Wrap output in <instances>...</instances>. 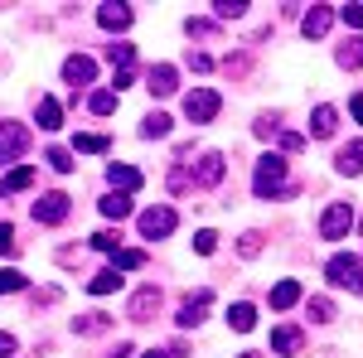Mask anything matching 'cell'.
Returning a JSON list of instances; mask_svg holds the SVG:
<instances>
[{"instance_id":"d590c367","label":"cell","mask_w":363,"mask_h":358,"mask_svg":"<svg viewBox=\"0 0 363 358\" xmlns=\"http://www.w3.org/2000/svg\"><path fill=\"white\" fill-rule=\"evenodd\" d=\"M194 252H199V257H213V252H218V233H213V228L194 233Z\"/></svg>"},{"instance_id":"603a6c76","label":"cell","mask_w":363,"mask_h":358,"mask_svg":"<svg viewBox=\"0 0 363 358\" xmlns=\"http://www.w3.org/2000/svg\"><path fill=\"white\" fill-rule=\"evenodd\" d=\"M73 330H78V334H107V330H112V315H102V310L78 315V320H73Z\"/></svg>"},{"instance_id":"ac0fdd59","label":"cell","mask_w":363,"mask_h":358,"mask_svg":"<svg viewBox=\"0 0 363 358\" xmlns=\"http://www.w3.org/2000/svg\"><path fill=\"white\" fill-rule=\"evenodd\" d=\"M107 179H112L116 194H136L140 189V169H131V165H107Z\"/></svg>"},{"instance_id":"836d02e7","label":"cell","mask_w":363,"mask_h":358,"mask_svg":"<svg viewBox=\"0 0 363 358\" xmlns=\"http://www.w3.org/2000/svg\"><path fill=\"white\" fill-rule=\"evenodd\" d=\"M213 15H218V20H242V15H247V0H218Z\"/></svg>"},{"instance_id":"f1b7e54d","label":"cell","mask_w":363,"mask_h":358,"mask_svg":"<svg viewBox=\"0 0 363 358\" xmlns=\"http://www.w3.org/2000/svg\"><path fill=\"white\" fill-rule=\"evenodd\" d=\"M107 63H112L116 73H126V68L136 63V49H131V44H112V49H107Z\"/></svg>"},{"instance_id":"3957f363","label":"cell","mask_w":363,"mask_h":358,"mask_svg":"<svg viewBox=\"0 0 363 358\" xmlns=\"http://www.w3.org/2000/svg\"><path fill=\"white\" fill-rule=\"evenodd\" d=\"M218 107H223V102H218V92H213V87H194V92L184 97V116H189L194 126L213 121V116H218Z\"/></svg>"},{"instance_id":"bcb514c9","label":"cell","mask_w":363,"mask_h":358,"mask_svg":"<svg viewBox=\"0 0 363 358\" xmlns=\"http://www.w3.org/2000/svg\"><path fill=\"white\" fill-rule=\"evenodd\" d=\"M189 68H194V73H208V68H213V58H208V54H189Z\"/></svg>"},{"instance_id":"60d3db41","label":"cell","mask_w":363,"mask_h":358,"mask_svg":"<svg viewBox=\"0 0 363 358\" xmlns=\"http://www.w3.org/2000/svg\"><path fill=\"white\" fill-rule=\"evenodd\" d=\"M20 252V242H15V228L10 223H0V257H15Z\"/></svg>"},{"instance_id":"5b68a950","label":"cell","mask_w":363,"mask_h":358,"mask_svg":"<svg viewBox=\"0 0 363 358\" xmlns=\"http://www.w3.org/2000/svg\"><path fill=\"white\" fill-rule=\"evenodd\" d=\"M174 208H165V203H155V208H145V213H140V237H150V242H155V237H169V233H174Z\"/></svg>"},{"instance_id":"7c38bea8","label":"cell","mask_w":363,"mask_h":358,"mask_svg":"<svg viewBox=\"0 0 363 358\" xmlns=\"http://www.w3.org/2000/svg\"><path fill=\"white\" fill-rule=\"evenodd\" d=\"M92 78H97V63H92L87 54H73L68 63H63V83H73V87H87Z\"/></svg>"},{"instance_id":"ab89813d","label":"cell","mask_w":363,"mask_h":358,"mask_svg":"<svg viewBox=\"0 0 363 358\" xmlns=\"http://www.w3.org/2000/svg\"><path fill=\"white\" fill-rule=\"evenodd\" d=\"M262 242H267V237L252 228V233H242V237H238V252H242V257H257V252H262Z\"/></svg>"},{"instance_id":"7a4b0ae2","label":"cell","mask_w":363,"mask_h":358,"mask_svg":"<svg viewBox=\"0 0 363 358\" xmlns=\"http://www.w3.org/2000/svg\"><path fill=\"white\" fill-rule=\"evenodd\" d=\"M325 276H330V286H344V291H354V296H363V262L359 257H330L325 262Z\"/></svg>"},{"instance_id":"484cf974","label":"cell","mask_w":363,"mask_h":358,"mask_svg":"<svg viewBox=\"0 0 363 358\" xmlns=\"http://www.w3.org/2000/svg\"><path fill=\"white\" fill-rule=\"evenodd\" d=\"M29 184H34V169H29V165H15L5 179H0V189H5V194H20V189H29Z\"/></svg>"},{"instance_id":"5bb4252c","label":"cell","mask_w":363,"mask_h":358,"mask_svg":"<svg viewBox=\"0 0 363 358\" xmlns=\"http://www.w3.org/2000/svg\"><path fill=\"white\" fill-rule=\"evenodd\" d=\"M208 301H213L208 291H199V296H189V301L179 305V315H174V325H179V330H194L199 320H203V310H208Z\"/></svg>"},{"instance_id":"4fadbf2b","label":"cell","mask_w":363,"mask_h":358,"mask_svg":"<svg viewBox=\"0 0 363 358\" xmlns=\"http://www.w3.org/2000/svg\"><path fill=\"white\" fill-rule=\"evenodd\" d=\"M155 310H160V286H145V291H136V296H131V310H126V315H131L136 325H145Z\"/></svg>"},{"instance_id":"e575fe53","label":"cell","mask_w":363,"mask_h":358,"mask_svg":"<svg viewBox=\"0 0 363 358\" xmlns=\"http://www.w3.org/2000/svg\"><path fill=\"white\" fill-rule=\"evenodd\" d=\"M20 291H25V276L15 272V267H5L0 272V296H20Z\"/></svg>"},{"instance_id":"cb8c5ba5","label":"cell","mask_w":363,"mask_h":358,"mask_svg":"<svg viewBox=\"0 0 363 358\" xmlns=\"http://www.w3.org/2000/svg\"><path fill=\"white\" fill-rule=\"evenodd\" d=\"M228 325H233V330H238V334L257 330V310H252L247 301H242V305H233V310H228Z\"/></svg>"},{"instance_id":"db71d44e","label":"cell","mask_w":363,"mask_h":358,"mask_svg":"<svg viewBox=\"0 0 363 358\" xmlns=\"http://www.w3.org/2000/svg\"><path fill=\"white\" fill-rule=\"evenodd\" d=\"M359 233H363V218H359Z\"/></svg>"},{"instance_id":"2e32d148","label":"cell","mask_w":363,"mask_h":358,"mask_svg":"<svg viewBox=\"0 0 363 358\" xmlns=\"http://www.w3.org/2000/svg\"><path fill=\"white\" fill-rule=\"evenodd\" d=\"M335 126H339V111L335 107H315V111H310V136H315V140H330V136H335Z\"/></svg>"},{"instance_id":"7402d4cb","label":"cell","mask_w":363,"mask_h":358,"mask_svg":"<svg viewBox=\"0 0 363 358\" xmlns=\"http://www.w3.org/2000/svg\"><path fill=\"white\" fill-rule=\"evenodd\" d=\"M169 126H174V121H169L165 111H150V116L140 121V136H145V140H165V136H169Z\"/></svg>"},{"instance_id":"30bf717a","label":"cell","mask_w":363,"mask_h":358,"mask_svg":"<svg viewBox=\"0 0 363 358\" xmlns=\"http://www.w3.org/2000/svg\"><path fill=\"white\" fill-rule=\"evenodd\" d=\"M330 25H335V5H310L306 20H301L306 39H325V34H330Z\"/></svg>"},{"instance_id":"c3c4849f","label":"cell","mask_w":363,"mask_h":358,"mask_svg":"<svg viewBox=\"0 0 363 358\" xmlns=\"http://www.w3.org/2000/svg\"><path fill=\"white\" fill-rule=\"evenodd\" d=\"M15 354V334H0V358H10Z\"/></svg>"},{"instance_id":"ba28073f","label":"cell","mask_w":363,"mask_h":358,"mask_svg":"<svg viewBox=\"0 0 363 358\" xmlns=\"http://www.w3.org/2000/svg\"><path fill=\"white\" fill-rule=\"evenodd\" d=\"M194 184L199 189H218V184H223V155H218V150H203V155H199Z\"/></svg>"},{"instance_id":"f907efd6","label":"cell","mask_w":363,"mask_h":358,"mask_svg":"<svg viewBox=\"0 0 363 358\" xmlns=\"http://www.w3.org/2000/svg\"><path fill=\"white\" fill-rule=\"evenodd\" d=\"M349 111H354V116H359V121H363V92H359V97H354V102H349Z\"/></svg>"},{"instance_id":"9c48e42d","label":"cell","mask_w":363,"mask_h":358,"mask_svg":"<svg viewBox=\"0 0 363 358\" xmlns=\"http://www.w3.org/2000/svg\"><path fill=\"white\" fill-rule=\"evenodd\" d=\"M272 349H277L281 358H296L306 349V330H301V325H277V330H272Z\"/></svg>"},{"instance_id":"d6a6232c","label":"cell","mask_w":363,"mask_h":358,"mask_svg":"<svg viewBox=\"0 0 363 358\" xmlns=\"http://www.w3.org/2000/svg\"><path fill=\"white\" fill-rule=\"evenodd\" d=\"M44 160H49V169H58V174H68V169H78V165H73V150H63V145H54V150H49Z\"/></svg>"},{"instance_id":"ee69618b","label":"cell","mask_w":363,"mask_h":358,"mask_svg":"<svg viewBox=\"0 0 363 358\" xmlns=\"http://www.w3.org/2000/svg\"><path fill=\"white\" fill-rule=\"evenodd\" d=\"M184 29H189L194 39H208V34H213V20H184Z\"/></svg>"},{"instance_id":"8992f818","label":"cell","mask_w":363,"mask_h":358,"mask_svg":"<svg viewBox=\"0 0 363 358\" xmlns=\"http://www.w3.org/2000/svg\"><path fill=\"white\" fill-rule=\"evenodd\" d=\"M349 228H354V208H349V203H330L325 218H320V237H325V242H339Z\"/></svg>"},{"instance_id":"44dd1931","label":"cell","mask_w":363,"mask_h":358,"mask_svg":"<svg viewBox=\"0 0 363 358\" xmlns=\"http://www.w3.org/2000/svg\"><path fill=\"white\" fill-rule=\"evenodd\" d=\"M301 301V281H277L272 286V310H291Z\"/></svg>"},{"instance_id":"74e56055","label":"cell","mask_w":363,"mask_h":358,"mask_svg":"<svg viewBox=\"0 0 363 358\" xmlns=\"http://www.w3.org/2000/svg\"><path fill=\"white\" fill-rule=\"evenodd\" d=\"M310 320H315V325H330V320H335V305L325 301V296H315V301H310Z\"/></svg>"},{"instance_id":"f5cc1de1","label":"cell","mask_w":363,"mask_h":358,"mask_svg":"<svg viewBox=\"0 0 363 358\" xmlns=\"http://www.w3.org/2000/svg\"><path fill=\"white\" fill-rule=\"evenodd\" d=\"M238 358H262V354H238Z\"/></svg>"},{"instance_id":"11a10c76","label":"cell","mask_w":363,"mask_h":358,"mask_svg":"<svg viewBox=\"0 0 363 358\" xmlns=\"http://www.w3.org/2000/svg\"><path fill=\"white\" fill-rule=\"evenodd\" d=\"M0 194H5V189H0Z\"/></svg>"},{"instance_id":"e0dca14e","label":"cell","mask_w":363,"mask_h":358,"mask_svg":"<svg viewBox=\"0 0 363 358\" xmlns=\"http://www.w3.org/2000/svg\"><path fill=\"white\" fill-rule=\"evenodd\" d=\"M97 25L112 29V34L131 29V5H102V10H97Z\"/></svg>"},{"instance_id":"1f68e13d","label":"cell","mask_w":363,"mask_h":358,"mask_svg":"<svg viewBox=\"0 0 363 358\" xmlns=\"http://www.w3.org/2000/svg\"><path fill=\"white\" fill-rule=\"evenodd\" d=\"M92 247L116 257V252H121V233H112V228H107V233H92Z\"/></svg>"},{"instance_id":"7bdbcfd3","label":"cell","mask_w":363,"mask_h":358,"mask_svg":"<svg viewBox=\"0 0 363 358\" xmlns=\"http://www.w3.org/2000/svg\"><path fill=\"white\" fill-rule=\"evenodd\" d=\"M339 20H344V25H354V29H363V5H344V10H339Z\"/></svg>"},{"instance_id":"d4e9b609","label":"cell","mask_w":363,"mask_h":358,"mask_svg":"<svg viewBox=\"0 0 363 358\" xmlns=\"http://www.w3.org/2000/svg\"><path fill=\"white\" fill-rule=\"evenodd\" d=\"M116 286H121V272H116V267H107V272H97L92 281H87V291H92V296H112Z\"/></svg>"},{"instance_id":"681fc988","label":"cell","mask_w":363,"mask_h":358,"mask_svg":"<svg viewBox=\"0 0 363 358\" xmlns=\"http://www.w3.org/2000/svg\"><path fill=\"white\" fill-rule=\"evenodd\" d=\"M131 354H136L131 344H116V349H112V354H107V358H131Z\"/></svg>"},{"instance_id":"f546056e","label":"cell","mask_w":363,"mask_h":358,"mask_svg":"<svg viewBox=\"0 0 363 358\" xmlns=\"http://www.w3.org/2000/svg\"><path fill=\"white\" fill-rule=\"evenodd\" d=\"M252 131H257V136H262V140L281 136V116H277V111H262V116H257V126H252Z\"/></svg>"},{"instance_id":"ffe728a7","label":"cell","mask_w":363,"mask_h":358,"mask_svg":"<svg viewBox=\"0 0 363 358\" xmlns=\"http://www.w3.org/2000/svg\"><path fill=\"white\" fill-rule=\"evenodd\" d=\"M34 116H39V131H58L63 126V107H58L54 97H39V111Z\"/></svg>"},{"instance_id":"d6986e66","label":"cell","mask_w":363,"mask_h":358,"mask_svg":"<svg viewBox=\"0 0 363 358\" xmlns=\"http://www.w3.org/2000/svg\"><path fill=\"white\" fill-rule=\"evenodd\" d=\"M97 208H102V218H131V194H102V203H97Z\"/></svg>"},{"instance_id":"277c9868","label":"cell","mask_w":363,"mask_h":358,"mask_svg":"<svg viewBox=\"0 0 363 358\" xmlns=\"http://www.w3.org/2000/svg\"><path fill=\"white\" fill-rule=\"evenodd\" d=\"M29 150V131L20 121H0V165H15Z\"/></svg>"},{"instance_id":"f6af8a7d","label":"cell","mask_w":363,"mask_h":358,"mask_svg":"<svg viewBox=\"0 0 363 358\" xmlns=\"http://www.w3.org/2000/svg\"><path fill=\"white\" fill-rule=\"evenodd\" d=\"M223 68L233 73V78H242V73H247V58H242V54H238V58L228 54V58H223Z\"/></svg>"},{"instance_id":"83f0119b","label":"cell","mask_w":363,"mask_h":358,"mask_svg":"<svg viewBox=\"0 0 363 358\" xmlns=\"http://www.w3.org/2000/svg\"><path fill=\"white\" fill-rule=\"evenodd\" d=\"M87 107H92V116H112V111H116V92H112V87L92 92V97H87Z\"/></svg>"},{"instance_id":"7dc6e473","label":"cell","mask_w":363,"mask_h":358,"mask_svg":"<svg viewBox=\"0 0 363 358\" xmlns=\"http://www.w3.org/2000/svg\"><path fill=\"white\" fill-rule=\"evenodd\" d=\"M29 301H34V305H54V301H58V291H54V286H49V291H34Z\"/></svg>"},{"instance_id":"8d00e7d4","label":"cell","mask_w":363,"mask_h":358,"mask_svg":"<svg viewBox=\"0 0 363 358\" xmlns=\"http://www.w3.org/2000/svg\"><path fill=\"white\" fill-rule=\"evenodd\" d=\"M73 150H83V155H102V150H107V136L87 131V136H78V145H73Z\"/></svg>"},{"instance_id":"b9f144b4","label":"cell","mask_w":363,"mask_h":358,"mask_svg":"<svg viewBox=\"0 0 363 358\" xmlns=\"http://www.w3.org/2000/svg\"><path fill=\"white\" fill-rule=\"evenodd\" d=\"M281 150H291V155H296V150H301V145H306V136H301V131H281Z\"/></svg>"},{"instance_id":"4dcf8cb0","label":"cell","mask_w":363,"mask_h":358,"mask_svg":"<svg viewBox=\"0 0 363 358\" xmlns=\"http://www.w3.org/2000/svg\"><path fill=\"white\" fill-rule=\"evenodd\" d=\"M140 267H145V252H136V247L116 252V272H140Z\"/></svg>"},{"instance_id":"816d5d0a","label":"cell","mask_w":363,"mask_h":358,"mask_svg":"<svg viewBox=\"0 0 363 358\" xmlns=\"http://www.w3.org/2000/svg\"><path fill=\"white\" fill-rule=\"evenodd\" d=\"M140 358H169V354H160V349H145V354H140Z\"/></svg>"},{"instance_id":"6da1fadb","label":"cell","mask_w":363,"mask_h":358,"mask_svg":"<svg viewBox=\"0 0 363 358\" xmlns=\"http://www.w3.org/2000/svg\"><path fill=\"white\" fill-rule=\"evenodd\" d=\"M291 184H286V160L281 155H262L257 160V169H252V194L257 198H277V194H286Z\"/></svg>"},{"instance_id":"8fae6325","label":"cell","mask_w":363,"mask_h":358,"mask_svg":"<svg viewBox=\"0 0 363 358\" xmlns=\"http://www.w3.org/2000/svg\"><path fill=\"white\" fill-rule=\"evenodd\" d=\"M145 87H150L155 97H174V92H179V73H174L169 63H155V68L145 73Z\"/></svg>"},{"instance_id":"f35d334b","label":"cell","mask_w":363,"mask_h":358,"mask_svg":"<svg viewBox=\"0 0 363 358\" xmlns=\"http://www.w3.org/2000/svg\"><path fill=\"white\" fill-rule=\"evenodd\" d=\"M189 189H194L189 169H184V165H174V169H169V194H189Z\"/></svg>"},{"instance_id":"9a60e30c","label":"cell","mask_w":363,"mask_h":358,"mask_svg":"<svg viewBox=\"0 0 363 358\" xmlns=\"http://www.w3.org/2000/svg\"><path fill=\"white\" fill-rule=\"evenodd\" d=\"M335 169H339V174H363V140H349V145H339Z\"/></svg>"},{"instance_id":"52a82bcc","label":"cell","mask_w":363,"mask_h":358,"mask_svg":"<svg viewBox=\"0 0 363 358\" xmlns=\"http://www.w3.org/2000/svg\"><path fill=\"white\" fill-rule=\"evenodd\" d=\"M68 218V194H39V198H34V223H49V228H54V223H63Z\"/></svg>"},{"instance_id":"4316f807","label":"cell","mask_w":363,"mask_h":358,"mask_svg":"<svg viewBox=\"0 0 363 358\" xmlns=\"http://www.w3.org/2000/svg\"><path fill=\"white\" fill-rule=\"evenodd\" d=\"M339 68H363V39H344V49H339Z\"/></svg>"}]
</instances>
